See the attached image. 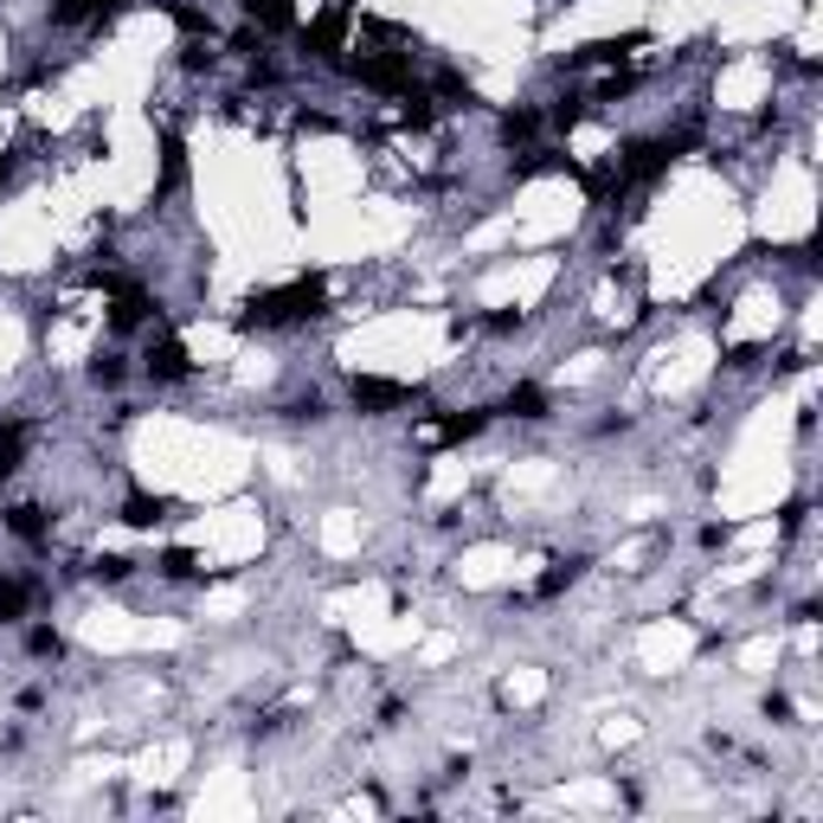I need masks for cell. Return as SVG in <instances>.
<instances>
[{
	"label": "cell",
	"instance_id": "obj_1",
	"mask_svg": "<svg viewBox=\"0 0 823 823\" xmlns=\"http://www.w3.org/2000/svg\"><path fill=\"white\" fill-rule=\"evenodd\" d=\"M322 303H329V283H322V277H296V283H283V290H265V296H251L238 322H245V329H283V322L322 316Z\"/></svg>",
	"mask_w": 823,
	"mask_h": 823
},
{
	"label": "cell",
	"instance_id": "obj_2",
	"mask_svg": "<svg viewBox=\"0 0 823 823\" xmlns=\"http://www.w3.org/2000/svg\"><path fill=\"white\" fill-rule=\"evenodd\" d=\"M148 373H155V380H187V373H194V360H187V342H181L174 329H161V335L148 342Z\"/></svg>",
	"mask_w": 823,
	"mask_h": 823
},
{
	"label": "cell",
	"instance_id": "obj_3",
	"mask_svg": "<svg viewBox=\"0 0 823 823\" xmlns=\"http://www.w3.org/2000/svg\"><path fill=\"white\" fill-rule=\"evenodd\" d=\"M303 39H309V52H316V59H342V39H347V0H329V7H322V20H316V26H309Z\"/></svg>",
	"mask_w": 823,
	"mask_h": 823
},
{
	"label": "cell",
	"instance_id": "obj_4",
	"mask_svg": "<svg viewBox=\"0 0 823 823\" xmlns=\"http://www.w3.org/2000/svg\"><path fill=\"white\" fill-rule=\"evenodd\" d=\"M412 386H400V380H373V373H360L354 380V406L360 412H386V406H406Z\"/></svg>",
	"mask_w": 823,
	"mask_h": 823
},
{
	"label": "cell",
	"instance_id": "obj_5",
	"mask_svg": "<svg viewBox=\"0 0 823 823\" xmlns=\"http://www.w3.org/2000/svg\"><path fill=\"white\" fill-rule=\"evenodd\" d=\"M245 13L265 20L271 33H290V26H296V7H290V0H245Z\"/></svg>",
	"mask_w": 823,
	"mask_h": 823
},
{
	"label": "cell",
	"instance_id": "obj_6",
	"mask_svg": "<svg viewBox=\"0 0 823 823\" xmlns=\"http://www.w3.org/2000/svg\"><path fill=\"white\" fill-rule=\"evenodd\" d=\"M7 528H13V535H20V541H33V548H39V541H46V515H39V508H33V502H20V508H7Z\"/></svg>",
	"mask_w": 823,
	"mask_h": 823
},
{
	"label": "cell",
	"instance_id": "obj_7",
	"mask_svg": "<svg viewBox=\"0 0 823 823\" xmlns=\"http://www.w3.org/2000/svg\"><path fill=\"white\" fill-rule=\"evenodd\" d=\"M161 515H168L161 495H130V502H123V521H130V528H155Z\"/></svg>",
	"mask_w": 823,
	"mask_h": 823
},
{
	"label": "cell",
	"instance_id": "obj_8",
	"mask_svg": "<svg viewBox=\"0 0 823 823\" xmlns=\"http://www.w3.org/2000/svg\"><path fill=\"white\" fill-rule=\"evenodd\" d=\"M508 412H515V418H548V393L521 380V386H508Z\"/></svg>",
	"mask_w": 823,
	"mask_h": 823
},
{
	"label": "cell",
	"instance_id": "obj_9",
	"mask_svg": "<svg viewBox=\"0 0 823 823\" xmlns=\"http://www.w3.org/2000/svg\"><path fill=\"white\" fill-rule=\"evenodd\" d=\"M26 457V425H0V477H13Z\"/></svg>",
	"mask_w": 823,
	"mask_h": 823
},
{
	"label": "cell",
	"instance_id": "obj_10",
	"mask_svg": "<svg viewBox=\"0 0 823 823\" xmlns=\"http://www.w3.org/2000/svg\"><path fill=\"white\" fill-rule=\"evenodd\" d=\"M181 181H187V148L168 136V148H161V194H174Z\"/></svg>",
	"mask_w": 823,
	"mask_h": 823
},
{
	"label": "cell",
	"instance_id": "obj_11",
	"mask_svg": "<svg viewBox=\"0 0 823 823\" xmlns=\"http://www.w3.org/2000/svg\"><path fill=\"white\" fill-rule=\"evenodd\" d=\"M535 130H541V116H535V110H508V116H502V142H528Z\"/></svg>",
	"mask_w": 823,
	"mask_h": 823
},
{
	"label": "cell",
	"instance_id": "obj_12",
	"mask_svg": "<svg viewBox=\"0 0 823 823\" xmlns=\"http://www.w3.org/2000/svg\"><path fill=\"white\" fill-rule=\"evenodd\" d=\"M20 612H26V586L20 579H0V624H13Z\"/></svg>",
	"mask_w": 823,
	"mask_h": 823
},
{
	"label": "cell",
	"instance_id": "obj_13",
	"mask_svg": "<svg viewBox=\"0 0 823 823\" xmlns=\"http://www.w3.org/2000/svg\"><path fill=\"white\" fill-rule=\"evenodd\" d=\"M33 656H65V637L59 630H33Z\"/></svg>",
	"mask_w": 823,
	"mask_h": 823
},
{
	"label": "cell",
	"instance_id": "obj_14",
	"mask_svg": "<svg viewBox=\"0 0 823 823\" xmlns=\"http://www.w3.org/2000/svg\"><path fill=\"white\" fill-rule=\"evenodd\" d=\"M90 373H97V380H103V386H116V380H123V360H116V354H110V360H97V367H90Z\"/></svg>",
	"mask_w": 823,
	"mask_h": 823
}]
</instances>
